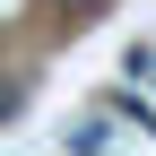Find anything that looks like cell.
<instances>
[{"mask_svg":"<svg viewBox=\"0 0 156 156\" xmlns=\"http://www.w3.org/2000/svg\"><path fill=\"white\" fill-rule=\"evenodd\" d=\"M17 104H26V87H17V78H9V69H0V130H9V122H17Z\"/></svg>","mask_w":156,"mask_h":156,"instance_id":"7a4b0ae2","label":"cell"},{"mask_svg":"<svg viewBox=\"0 0 156 156\" xmlns=\"http://www.w3.org/2000/svg\"><path fill=\"white\" fill-rule=\"evenodd\" d=\"M104 9H113V0H44V17H52L61 35H69V26H95Z\"/></svg>","mask_w":156,"mask_h":156,"instance_id":"6da1fadb","label":"cell"}]
</instances>
